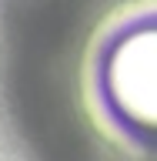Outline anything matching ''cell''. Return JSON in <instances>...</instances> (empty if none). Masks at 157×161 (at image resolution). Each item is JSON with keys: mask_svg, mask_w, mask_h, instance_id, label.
Here are the masks:
<instances>
[]
</instances>
